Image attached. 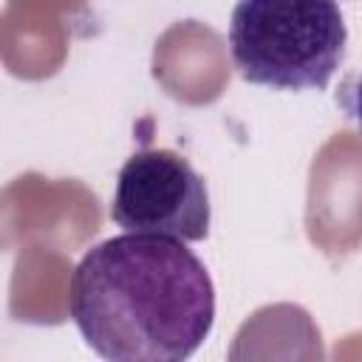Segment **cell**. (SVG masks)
<instances>
[{"instance_id":"4","label":"cell","mask_w":362,"mask_h":362,"mask_svg":"<svg viewBox=\"0 0 362 362\" xmlns=\"http://www.w3.org/2000/svg\"><path fill=\"white\" fill-rule=\"evenodd\" d=\"M342 105H345V110L354 116V122H356V127L362 130V74L351 82V85H345V93H342Z\"/></svg>"},{"instance_id":"2","label":"cell","mask_w":362,"mask_h":362,"mask_svg":"<svg viewBox=\"0 0 362 362\" xmlns=\"http://www.w3.org/2000/svg\"><path fill=\"white\" fill-rule=\"evenodd\" d=\"M345 42L337 0H238L229 20L238 74L277 90H322L345 59Z\"/></svg>"},{"instance_id":"1","label":"cell","mask_w":362,"mask_h":362,"mask_svg":"<svg viewBox=\"0 0 362 362\" xmlns=\"http://www.w3.org/2000/svg\"><path fill=\"white\" fill-rule=\"evenodd\" d=\"M68 311L102 359L184 362L212 331L215 286L184 240L124 232L82 255Z\"/></svg>"},{"instance_id":"3","label":"cell","mask_w":362,"mask_h":362,"mask_svg":"<svg viewBox=\"0 0 362 362\" xmlns=\"http://www.w3.org/2000/svg\"><path fill=\"white\" fill-rule=\"evenodd\" d=\"M110 218L127 232L195 243L209 235V189L175 150H139L119 170Z\"/></svg>"}]
</instances>
